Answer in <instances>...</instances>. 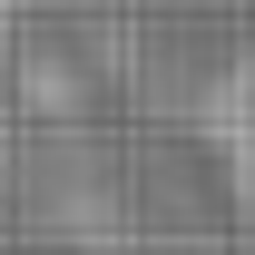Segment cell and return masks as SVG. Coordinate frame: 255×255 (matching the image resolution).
Listing matches in <instances>:
<instances>
[{
    "label": "cell",
    "instance_id": "1",
    "mask_svg": "<svg viewBox=\"0 0 255 255\" xmlns=\"http://www.w3.org/2000/svg\"><path fill=\"white\" fill-rule=\"evenodd\" d=\"M236 187H246V226H255V157L236 147Z\"/></svg>",
    "mask_w": 255,
    "mask_h": 255
},
{
    "label": "cell",
    "instance_id": "2",
    "mask_svg": "<svg viewBox=\"0 0 255 255\" xmlns=\"http://www.w3.org/2000/svg\"><path fill=\"white\" fill-rule=\"evenodd\" d=\"M0 30H10V0H0Z\"/></svg>",
    "mask_w": 255,
    "mask_h": 255
}]
</instances>
